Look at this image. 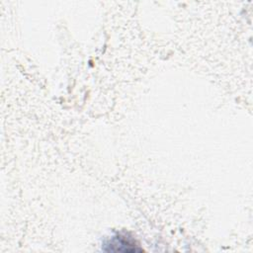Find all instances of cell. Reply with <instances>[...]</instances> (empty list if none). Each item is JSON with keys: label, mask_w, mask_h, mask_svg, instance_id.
<instances>
[{"label": "cell", "mask_w": 253, "mask_h": 253, "mask_svg": "<svg viewBox=\"0 0 253 253\" xmlns=\"http://www.w3.org/2000/svg\"><path fill=\"white\" fill-rule=\"evenodd\" d=\"M104 250L108 252H124L134 253L141 252L142 249L138 247L135 240L126 233H118L107 240L104 245Z\"/></svg>", "instance_id": "cell-1"}]
</instances>
